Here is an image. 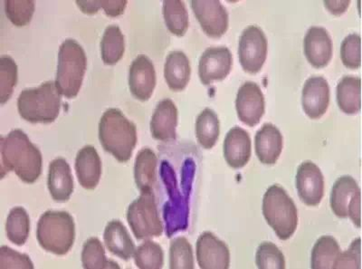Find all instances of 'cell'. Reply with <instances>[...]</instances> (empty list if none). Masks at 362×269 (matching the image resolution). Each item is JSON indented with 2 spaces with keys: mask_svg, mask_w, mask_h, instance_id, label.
<instances>
[{
  "mask_svg": "<svg viewBox=\"0 0 362 269\" xmlns=\"http://www.w3.org/2000/svg\"><path fill=\"white\" fill-rule=\"evenodd\" d=\"M1 177L14 171L25 183H35L42 173L43 158L40 149L32 144L22 130H13L0 140Z\"/></svg>",
  "mask_w": 362,
  "mask_h": 269,
  "instance_id": "1",
  "label": "cell"
},
{
  "mask_svg": "<svg viewBox=\"0 0 362 269\" xmlns=\"http://www.w3.org/2000/svg\"><path fill=\"white\" fill-rule=\"evenodd\" d=\"M99 140L119 163H127L137 144V128L119 109H108L99 122Z\"/></svg>",
  "mask_w": 362,
  "mask_h": 269,
  "instance_id": "2",
  "label": "cell"
},
{
  "mask_svg": "<svg viewBox=\"0 0 362 269\" xmlns=\"http://www.w3.org/2000/svg\"><path fill=\"white\" fill-rule=\"evenodd\" d=\"M62 95L54 81L22 91L18 99L19 115L32 124H51L59 115Z\"/></svg>",
  "mask_w": 362,
  "mask_h": 269,
  "instance_id": "3",
  "label": "cell"
},
{
  "mask_svg": "<svg viewBox=\"0 0 362 269\" xmlns=\"http://www.w3.org/2000/svg\"><path fill=\"white\" fill-rule=\"evenodd\" d=\"M87 58L78 42L66 40L60 45L56 86L61 95L74 98L78 95L86 72Z\"/></svg>",
  "mask_w": 362,
  "mask_h": 269,
  "instance_id": "4",
  "label": "cell"
},
{
  "mask_svg": "<svg viewBox=\"0 0 362 269\" xmlns=\"http://www.w3.org/2000/svg\"><path fill=\"white\" fill-rule=\"evenodd\" d=\"M37 239L45 251L57 256L67 254L76 239L73 217L66 212L47 210L38 220Z\"/></svg>",
  "mask_w": 362,
  "mask_h": 269,
  "instance_id": "5",
  "label": "cell"
},
{
  "mask_svg": "<svg viewBox=\"0 0 362 269\" xmlns=\"http://www.w3.org/2000/svg\"><path fill=\"white\" fill-rule=\"evenodd\" d=\"M263 215L281 241H287L293 236L298 226L296 204L279 185H272L264 193Z\"/></svg>",
  "mask_w": 362,
  "mask_h": 269,
  "instance_id": "6",
  "label": "cell"
},
{
  "mask_svg": "<svg viewBox=\"0 0 362 269\" xmlns=\"http://www.w3.org/2000/svg\"><path fill=\"white\" fill-rule=\"evenodd\" d=\"M127 220L138 241L160 236L163 232L153 191L141 193L127 210Z\"/></svg>",
  "mask_w": 362,
  "mask_h": 269,
  "instance_id": "7",
  "label": "cell"
},
{
  "mask_svg": "<svg viewBox=\"0 0 362 269\" xmlns=\"http://www.w3.org/2000/svg\"><path fill=\"white\" fill-rule=\"evenodd\" d=\"M268 44L266 35L257 25H249L239 38V62L245 72H260L266 62Z\"/></svg>",
  "mask_w": 362,
  "mask_h": 269,
  "instance_id": "8",
  "label": "cell"
},
{
  "mask_svg": "<svg viewBox=\"0 0 362 269\" xmlns=\"http://www.w3.org/2000/svg\"><path fill=\"white\" fill-rule=\"evenodd\" d=\"M197 19L205 34L219 38L228 31V13L218 0H192L190 2Z\"/></svg>",
  "mask_w": 362,
  "mask_h": 269,
  "instance_id": "9",
  "label": "cell"
},
{
  "mask_svg": "<svg viewBox=\"0 0 362 269\" xmlns=\"http://www.w3.org/2000/svg\"><path fill=\"white\" fill-rule=\"evenodd\" d=\"M232 64L233 57L228 47H209L199 58V79L204 86L224 80L230 73Z\"/></svg>",
  "mask_w": 362,
  "mask_h": 269,
  "instance_id": "10",
  "label": "cell"
},
{
  "mask_svg": "<svg viewBox=\"0 0 362 269\" xmlns=\"http://www.w3.org/2000/svg\"><path fill=\"white\" fill-rule=\"evenodd\" d=\"M239 120L243 124L254 127L259 124L266 110L263 92L257 84L247 82L239 88L235 99Z\"/></svg>",
  "mask_w": 362,
  "mask_h": 269,
  "instance_id": "11",
  "label": "cell"
},
{
  "mask_svg": "<svg viewBox=\"0 0 362 269\" xmlns=\"http://www.w3.org/2000/svg\"><path fill=\"white\" fill-rule=\"evenodd\" d=\"M296 185L300 200L307 206L321 203L325 194V178L320 168L312 161H305L297 170Z\"/></svg>",
  "mask_w": 362,
  "mask_h": 269,
  "instance_id": "12",
  "label": "cell"
},
{
  "mask_svg": "<svg viewBox=\"0 0 362 269\" xmlns=\"http://www.w3.org/2000/svg\"><path fill=\"white\" fill-rule=\"evenodd\" d=\"M197 261L202 269H228L230 252L211 232H204L197 241Z\"/></svg>",
  "mask_w": 362,
  "mask_h": 269,
  "instance_id": "13",
  "label": "cell"
},
{
  "mask_svg": "<svg viewBox=\"0 0 362 269\" xmlns=\"http://www.w3.org/2000/svg\"><path fill=\"white\" fill-rule=\"evenodd\" d=\"M156 86V71L150 58L140 55L132 61L129 71V87L136 99L141 102L151 98Z\"/></svg>",
  "mask_w": 362,
  "mask_h": 269,
  "instance_id": "14",
  "label": "cell"
},
{
  "mask_svg": "<svg viewBox=\"0 0 362 269\" xmlns=\"http://www.w3.org/2000/svg\"><path fill=\"white\" fill-rule=\"evenodd\" d=\"M329 103V87L322 76H313L306 80L303 87V111L311 119L321 118L327 111Z\"/></svg>",
  "mask_w": 362,
  "mask_h": 269,
  "instance_id": "15",
  "label": "cell"
},
{
  "mask_svg": "<svg viewBox=\"0 0 362 269\" xmlns=\"http://www.w3.org/2000/svg\"><path fill=\"white\" fill-rule=\"evenodd\" d=\"M303 51L307 60L313 67L328 66L334 51L328 31L321 27L310 28L303 40Z\"/></svg>",
  "mask_w": 362,
  "mask_h": 269,
  "instance_id": "16",
  "label": "cell"
},
{
  "mask_svg": "<svg viewBox=\"0 0 362 269\" xmlns=\"http://www.w3.org/2000/svg\"><path fill=\"white\" fill-rule=\"evenodd\" d=\"M250 136L245 130L234 127L226 134L223 152L226 164L233 168H241L250 160L252 152Z\"/></svg>",
  "mask_w": 362,
  "mask_h": 269,
  "instance_id": "17",
  "label": "cell"
},
{
  "mask_svg": "<svg viewBox=\"0 0 362 269\" xmlns=\"http://www.w3.org/2000/svg\"><path fill=\"white\" fill-rule=\"evenodd\" d=\"M47 187L52 199L57 202L69 200L74 191V178L71 168L64 158L54 159L48 170Z\"/></svg>",
  "mask_w": 362,
  "mask_h": 269,
  "instance_id": "18",
  "label": "cell"
},
{
  "mask_svg": "<svg viewBox=\"0 0 362 269\" xmlns=\"http://www.w3.org/2000/svg\"><path fill=\"white\" fill-rule=\"evenodd\" d=\"M177 109L170 99L158 103L151 121V132L155 140L167 142L176 138Z\"/></svg>",
  "mask_w": 362,
  "mask_h": 269,
  "instance_id": "19",
  "label": "cell"
},
{
  "mask_svg": "<svg viewBox=\"0 0 362 269\" xmlns=\"http://www.w3.org/2000/svg\"><path fill=\"white\" fill-rule=\"evenodd\" d=\"M76 171L81 186L95 189L101 179L102 161L95 147L87 145L77 152Z\"/></svg>",
  "mask_w": 362,
  "mask_h": 269,
  "instance_id": "20",
  "label": "cell"
},
{
  "mask_svg": "<svg viewBox=\"0 0 362 269\" xmlns=\"http://www.w3.org/2000/svg\"><path fill=\"white\" fill-rule=\"evenodd\" d=\"M255 152L263 164H276L283 151V135L272 124L263 125L255 134Z\"/></svg>",
  "mask_w": 362,
  "mask_h": 269,
  "instance_id": "21",
  "label": "cell"
},
{
  "mask_svg": "<svg viewBox=\"0 0 362 269\" xmlns=\"http://www.w3.org/2000/svg\"><path fill=\"white\" fill-rule=\"evenodd\" d=\"M192 67L189 58L181 51L170 52L165 61L164 77L170 90L180 92L186 88L190 80Z\"/></svg>",
  "mask_w": 362,
  "mask_h": 269,
  "instance_id": "22",
  "label": "cell"
},
{
  "mask_svg": "<svg viewBox=\"0 0 362 269\" xmlns=\"http://www.w3.org/2000/svg\"><path fill=\"white\" fill-rule=\"evenodd\" d=\"M103 239L106 248L116 257L128 261L134 256V243L119 220H112L106 225Z\"/></svg>",
  "mask_w": 362,
  "mask_h": 269,
  "instance_id": "23",
  "label": "cell"
},
{
  "mask_svg": "<svg viewBox=\"0 0 362 269\" xmlns=\"http://www.w3.org/2000/svg\"><path fill=\"white\" fill-rule=\"evenodd\" d=\"M158 158L150 148H144L135 159L134 179L141 193H150L156 183Z\"/></svg>",
  "mask_w": 362,
  "mask_h": 269,
  "instance_id": "24",
  "label": "cell"
},
{
  "mask_svg": "<svg viewBox=\"0 0 362 269\" xmlns=\"http://www.w3.org/2000/svg\"><path fill=\"white\" fill-rule=\"evenodd\" d=\"M339 109L347 115H356L361 108V80L360 77L344 76L337 86Z\"/></svg>",
  "mask_w": 362,
  "mask_h": 269,
  "instance_id": "25",
  "label": "cell"
},
{
  "mask_svg": "<svg viewBox=\"0 0 362 269\" xmlns=\"http://www.w3.org/2000/svg\"><path fill=\"white\" fill-rule=\"evenodd\" d=\"M360 190V187L354 178L351 176L339 178L332 187L331 199H329L332 212L338 218H347L349 202L352 196Z\"/></svg>",
  "mask_w": 362,
  "mask_h": 269,
  "instance_id": "26",
  "label": "cell"
},
{
  "mask_svg": "<svg viewBox=\"0 0 362 269\" xmlns=\"http://www.w3.org/2000/svg\"><path fill=\"white\" fill-rule=\"evenodd\" d=\"M341 253V248L334 238L331 236H321L313 246L311 268L335 269Z\"/></svg>",
  "mask_w": 362,
  "mask_h": 269,
  "instance_id": "27",
  "label": "cell"
},
{
  "mask_svg": "<svg viewBox=\"0 0 362 269\" xmlns=\"http://www.w3.org/2000/svg\"><path fill=\"white\" fill-rule=\"evenodd\" d=\"M221 134V122L218 115L209 108L204 109L196 121V135L199 144L209 150L214 147Z\"/></svg>",
  "mask_w": 362,
  "mask_h": 269,
  "instance_id": "28",
  "label": "cell"
},
{
  "mask_svg": "<svg viewBox=\"0 0 362 269\" xmlns=\"http://www.w3.org/2000/svg\"><path fill=\"white\" fill-rule=\"evenodd\" d=\"M125 41L124 34L116 25L105 28L101 41V56L103 63L113 66L124 57Z\"/></svg>",
  "mask_w": 362,
  "mask_h": 269,
  "instance_id": "29",
  "label": "cell"
},
{
  "mask_svg": "<svg viewBox=\"0 0 362 269\" xmlns=\"http://www.w3.org/2000/svg\"><path fill=\"white\" fill-rule=\"evenodd\" d=\"M165 24L171 34L183 37L189 28V14L185 4L180 0H165L163 2Z\"/></svg>",
  "mask_w": 362,
  "mask_h": 269,
  "instance_id": "30",
  "label": "cell"
},
{
  "mask_svg": "<svg viewBox=\"0 0 362 269\" xmlns=\"http://www.w3.org/2000/svg\"><path fill=\"white\" fill-rule=\"evenodd\" d=\"M30 232V219L24 207H13L6 222V234L9 241L17 246H23L28 241Z\"/></svg>",
  "mask_w": 362,
  "mask_h": 269,
  "instance_id": "31",
  "label": "cell"
},
{
  "mask_svg": "<svg viewBox=\"0 0 362 269\" xmlns=\"http://www.w3.org/2000/svg\"><path fill=\"white\" fill-rule=\"evenodd\" d=\"M81 258L86 269L119 268L117 263L106 258L105 248L97 238L87 239Z\"/></svg>",
  "mask_w": 362,
  "mask_h": 269,
  "instance_id": "32",
  "label": "cell"
},
{
  "mask_svg": "<svg viewBox=\"0 0 362 269\" xmlns=\"http://www.w3.org/2000/svg\"><path fill=\"white\" fill-rule=\"evenodd\" d=\"M134 261L138 268L160 269L164 265L163 248L156 242L147 241L136 249Z\"/></svg>",
  "mask_w": 362,
  "mask_h": 269,
  "instance_id": "33",
  "label": "cell"
},
{
  "mask_svg": "<svg viewBox=\"0 0 362 269\" xmlns=\"http://www.w3.org/2000/svg\"><path fill=\"white\" fill-rule=\"evenodd\" d=\"M18 83V66L11 57H0V103L4 105L11 99Z\"/></svg>",
  "mask_w": 362,
  "mask_h": 269,
  "instance_id": "34",
  "label": "cell"
},
{
  "mask_svg": "<svg viewBox=\"0 0 362 269\" xmlns=\"http://www.w3.org/2000/svg\"><path fill=\"white\" fill-rule=\"evenodd\" d=\"M170 268L171 269L194 268L192 247L184 236H180L170 243Z\"/></svg>",
  "mask_w": 362,
  "mask_h": 269,
  "instance_id": "35",
  "label": "cell"
},
{
  "mask_svg": "<svg viewBox=\"0 0 362 269\" xmlns=\"http://www.w3.org/2000/svg\"><path fill=\"white\" fill-rule=\"evenodd\" d=\"M6 16L16 27H25L31 22L35 12L32 0H6Z\"/></svg>",
  "mask_w": 362,
  "mask_h": 269,
  "instance_id": "36",
  "label": "cell"
},
{
  "mask_svg": "<svg viewBox=\"0 0 362 269\" xmlns=\"http://www.w3.org/2000/svg\"><path fill=\"white\" fill-rule=\"evenodd\" d=\"M255 263L259 269L286 268V258L283 252L272 242L262 243L258 247Z\"/></svg>",
  "mask_w": 362,
  "mask_h": 269,
  "instance_id": "37",
  "label": "cell"
},
{
  "mask_svg": "<svg viewBox=\"0 0 362 269\" xmlns=\"http://www.w3.org/2000/svg\"><path fill=\"white\" fill-rule=\"evenodd\" d=\"M342 63L350 69H358L361 64V38L358 34H351L344 38L341 47Z\"/></svg>",
  "mask_w": 362,
  "mask_h": 269,
  "instance_id": "38",
  "label": "cell"
},
{
  "mask_svg": "<svg viewBox=\"0 0 362 269\" xmlns=\"http://www.w3.org/2000/svg\"><path fill=\"white\" fill-rule=\"evenodd\" d=\"M0 268L33 269L34 264L28 255L21 254L6 246H2L0 248Z\"/></svg>",
  "mask_w": 362,
  "mask_h": 269,
  "instance_id": "39",
  "label": "cell"
},
{
  "mask_svg": "<svg viewBox=\"0 0 362 269\" xmlns=\"http://www.w3.org/2000/svg\"><path fill=\"white\" fill-rule=\"evenodd\" d=\"M361 239H355L348 251L341 252L335 268H361Z\"/></svg>",
  "mask_w": 362,
  "mask_h": 269,
  "instance_id": "40",
  "label": "cell"
},
{
  "mask_svg": "<svg viewBox=\"0 0 362 269\" xmlns=\"http://www.w3.org/2000/svg\"><path fill=\"white\" fill-rule=\"evenodd\" d=\"M100 8L105 11L109 17L116 18L124 14L127 1L126 0H99Z\"/></svg>",
  "mask_w": 362,
  "mask_h": 269,
  "instance_id": "41",
  "label": "cell"
},
{
  "mask_svg": "<svg viewBox=\"0 0 362 269\" xmlns=\"http://www.w3.org/2000/svg\"><path fill=\"white\" fill-rule=\"evenodd\" d=\"M348 217H350L352 222L354 223L357 228H361V190L352 196L350 202H349Z\"/></svg>",
  "mask_w": 362,
  "mask_h": 269,
  "instance_id": "42",
  "label": "cell"
},
{
  "mask_svg": "<svg viewBox=\"0 0 362 269\" xmlns=\"http://www.w3.org/2000/svg\"><path fill=\"white\" fill-rule=\"evenodd\" d=\"M77 6L81 11L87 15L96 14L100 11L99 0H77Z\"/></svg>",
  "mask_w": 362,
  "mask_h": 269,
  "instance_id": "43",
  "label": "cell"
},
{
  "mask_svg": "<svg viewBox=\"0 0 362 269\" xmlns=\"http://www.w3.org/2000/svg\"><path fill=\"white\" fill-rule=\"evenodd\" d=\"M350 3L351 1H348V0H345V1H325V5L332 14L339 16L344 14L346 9L350 6Z\"/></svg>",
  "mask_w": 362,
  "mask_h": 269,
  "instance_id": "44",
  "label": "cell"
}]
</instances>
